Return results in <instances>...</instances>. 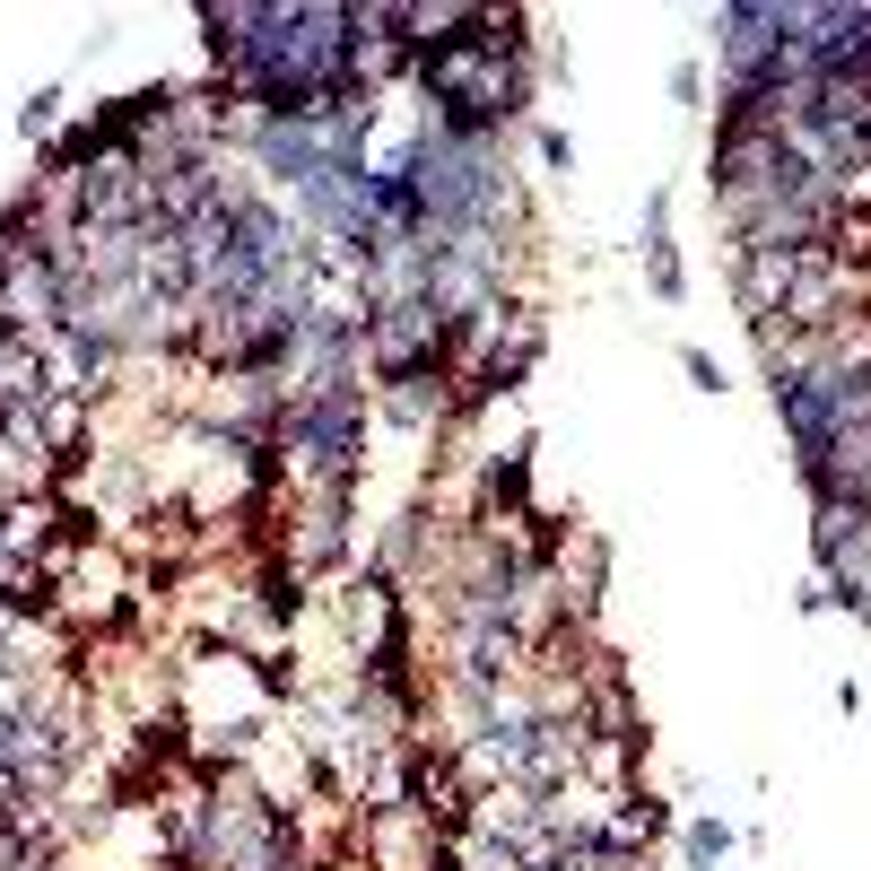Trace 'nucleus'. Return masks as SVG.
Returning <instances> with one entry per match:
<instances>
[{"mask_svg":"<svg viewBox=\"0 0 871 871\" xmlns=\"http://www.w3.org/2000/svg\"><path fill=\"white\" fill-rule=\"evenodd\" d=\"M645 270H654L662 297H680V253H671V201L662 192L645 201Z\"/></svg>","mask_w":871,"mask_h":871,"instance_id":"f257e3e1","label":"nucleus"},{"mask_svg":"<svg viewBox=\"0 0 871 871\" xmlns=\"http://www.w3.org/2000/svg\"><path fill=\"white\" fill-rule=\"evenodd\" d=\"M724 855H733V828H715V819H697V828H689V871H715Z\"/></svg>","mask_w":871,"mask_h":871,"instance_id":"f03ea898","label":"nucleus"},{"mask_svg":"<svg viewBox=\"0 0 871 871\" xmlns=\"http://www.w3.org/2000/svg\"><path fill=\"white\" fill-rule=\"evenodd\" d=\"M53 114H62V97L44 88V97H26V105H18V131H26V139H44V131H53Z\"/></svg>","mask_w":871,"mask_h":871,"instance_id":"7ed1b4c3","label":"nucleus"},{"mask_svg":"<svg viewBox=\"0 0 871 871\" xmlns=\"http://www.w3.org/2000/svg\"><path fill=\"white\" fill-rule=\"evenodd\" d=\"M680 367L697 375V392H724V367H715V358H706V349H689V358H680Z\"/></svg>","mask_w":871,"mask_h":871,"instance_id":"20e7f679","label":"nucleus"}]
</instances>
